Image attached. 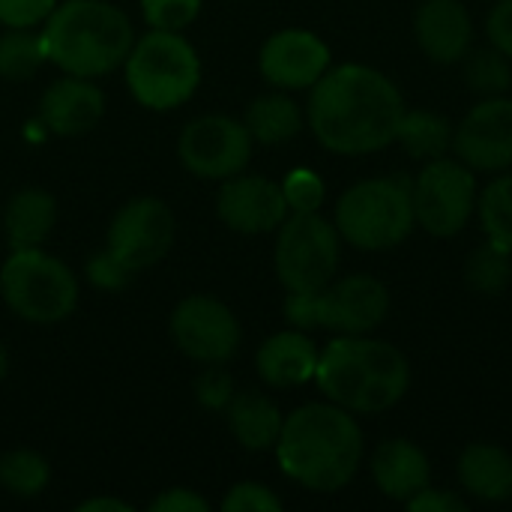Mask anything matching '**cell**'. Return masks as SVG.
I'll return each instance as SVG.
<instances>
[{"label": "cell", "mask_w": 512, "mask_h": 512, "mask_svg": "<svg viewBox=\"0 0 512 512\" xmlns=\"http://www.w3.org/2000/svg\"><path fill=\"white\" fill-rule=\"evenodd\" d=\"M405 102L399 87L372 66L345 63L312 84L309 126L315 138L345 156H360L396 141Z\"/></svg>", "instance_id": "6da1fadb"}, {"label": "cell", "mask_w": 512, "mask_h": 512, "mask_svg": "<svg viewBox=\"0 0 512 512\" xmlns=\"http://www.w3.org/2000/svg\"><path fill=\"white\" fill-rule=\"evenodd\" d=\"M276 456L294 483L339 492L363 462V432L339 405H303L282 423Z\"/></svg>", "instance_id": "7a4b0ae2"}, {"label": "cell", "mask_w": 512, "mask_h": 512, "mask_svg": "<svg viewBox=\"0 0 512 512\" xmlns=\"http://www.w3.org/2000/svg\"><path fill=\"white\" fill-rule=\"evenodd\" d=\"M315 381L330 402L357 414H381L402 402L411 384L405 354L378 339L342 336L318 354Z\"/></svg>", "instance_id": "3957f363"}, {"label": "cell", "mask_w": 512, "mask_h": 512, "mask_svg": "<svg viewBox=\"0 0 512 512\" xmlns=\"http://www.w3.org/2000/svg\"><path fill=\"white\" fill-rule=\"evenodd\" d=\"M39 36L45 57L78 78L105 75L132 51L129 18L105 0H66L54 6Z\"/></svg>", "instance_id": "277c9868"}, {"label": "cell", "mask_w": 512, "mask_h": 512, "mask_svg": "<svg viewBox=\"0 0 512 512\" xmlns=\"http://www.w3.org/2000/svg\"><path fill=\"white\" fill-rule=\"evenodd\" d=\"M414 222V183L408 174L363 180L351 186L336 207L339 234L363 252L399 246Z\"/></svg>", "instance_id": "5b68a950"}, {"label": "cell", "mask_w": 512, "mask_h": 512, "mask_svg": "<svg viewBox=\"0 0 512 512\" xmlns=\"http://www.w3.org/2000/svg\"><path fill=\"white\" fill-rule=\"evenodd\" d=\"M126 81L141 105L153 111L177 108L195 93L201 60L180 33L153 30L126 54Z\"/></svg>", "instance_id": "8992f818"}, {"label": "cell", "mask_w": 512, "mask_h": 512, "mask_svg": "<svg viewBox=\"0 0 512 512\" xmlns=\"http://www.w3.org/2000/svg\"><path fill=\"white\" fill-rule=\"evenodd\" d=\"M390 312V291L375 276H348L336 285H324L315 294H297L285 300V315L294 327H324L345 336H363L384 324Z\"/></svg>", "instance_id": "52a82bcc"}, {"label": "cell", "mask_w": 512, "mask_h": 512, "mask_svg": "<svg viewBox=\"0 0 512 512\" xmlns=\"http://www.w3.org/2000/svg\"><path fill=\"white\" fill-rule=\"evenodd\" d=\"M6 306L30 324H57L78 303V282L69 267L39 249H15L0 270Z\"/></svg>", "instance_id": "ba28073f"}, {"label": "cell", "mask_w": 512, "mask_h": 512, "mask_svg": "<svg viewBox=\"0 0 512 512\" xmlns=\"http://www.w3.org/2000/svg\"><path fill=\"white\" fill-rule=\"evenodd\" d=\"M339 267V231L315 213H294L279 225L276 273L288 291L315 294L333 282Z\"/></svg>", "instance_id": "9c48e42d"}, {"label": "cell", "mask_w": 512, "mask_h": 512, "mask_svg": "<svg viewBox=\"0 0 512 512\" xmlns=\"http://www.w3.org/2000/svg\"><path fill=\"white\" fill-rule=\"evenodd\" d=\"M477 183L465 162L432 159L414 180V216L435 237L459 234L474 210Z\"/></svg>", "instance_id": "30bf717a"}, {"label": "cell", "mask_w": 512, "mask_h": 512, "mask_svg": "<svg viewBox=\"0 0 512 512\" xmlns=\"http://www.w3.org/2000/svg\"><path fill=\"white\" fill-rule=\"evenodd\" d=\"M177 150L183 165L198 177H234L246 168L252 156V135L246 123L222 114H207L183 129Z\"/></svg>", "instance_id": "8fae6325"}, {"label": "cell", "mask_w": 512, "mask_h": 512, "mask_svg": "<svg viewBox=\"0 0 512 512\" xmlns=\"http://www.w3.org/2000/svg\"><path fill=\"white\" fill-rule=\"evenodd\" d=\"M174 240V213L159 198H135L108 228V252L126 270H144L162 261Z\"/></svg>", "instance_id": "7c38bea8"}, {"label": "cell", "mask_w": 512, "mask_h": 512, "mask_svg": "<svg viewBox=\"0 0 512 512\" xmlns=\"http://www.w3.org/2000/svg\"><path fill=\"white\" fill-rule=\"evenodd\" d=\"M177 348L198 363H225L237 354L240 324L234 312L213 297H186L171 315Z\"/></svg>", "instance_id": "4fadbf2b"}, {"label": "cell", "mask_w": 512, "mask_h": 512, "mask_svg": "<svg viewBox=\"0 0 512 512\" xmlns=\"http://www.w3.org/2000/svg\"><path fill=\"white\" fill-rule=\"evenodd\" d=\"M453 147L468 168L504 171L512 165V102L489 96L456 129Z\"/></svg>", "instance_id": "5bb4252c"}, {"label": "cell", "mask_w": 512, "mask_h": 512, "mask_svg": "<svg viewBox=\"0 0 512 512\" xmlns=\"http://www.w3.org/2000/svg\"><path fill=\"white\" fill-rule=\"evenodd\" d=\"M219 219L240 234H264L288 219V201L279 183L267 177H234L216 201Z\"/></svg>", "instance_id": "9a60e30c"}, {"label": "cell", "mask_w": 512, "mask_h": 512, "mask_svg": "<svg viewBox=\"0 0 512 512\" xmlns=\"http://www.w3.org/2000/svg\"><path fill=\"white\" fill-rule=\"evenodd\" d=\"M330 66V48L309 30H279L261 48V72L285 90L312 87Z\"/></svg>", "instance_id": "2e32d148"}, {"label": "cell", "mask_w": 512, "mask_h": 512, "mask_svg": "<svg viewBox=\"0 0 512 512\" xmlns=\"http://www.w3.org/2000/svg\"><path fill=\"white\" fill-rule=\"evenodd\" d=\"M102 108V90L78 75L54 81L42 93V123L54 135H84L99 123Z\"/></svg>", "instance_id": "e0dca14e"}, {"label": "cell", "mask_w": 512, "mask_h": 512, "mask_svg": "<svg viewBox=\"0 0 512 512\" xmlns=\"http://www.w3.org/2000/svg\"><path fill=\"white\" fill-rule=\"evenodd\" d=\"M471 33V15L459 0H426L417 12V42L435 63L462 60Z\"/></svg>", "instance_id": "ac0fdd59"}, {"label": "cell", "mask_w": 512, "mask_h": 512, "mask_svg": "<svg viewBox=\"0 0 512 512\" xmlns=\"http://www.w3.org/2000/svg\"><path fill=\"white\" fill-rule=\"evenodd\" d=\"M372 474H375V483L378 489L393 498V501H411L417 492H423L432 480V471H429V459L420 447H414L411 441H384L378 450H375V459H372Z\"/></svg>", "instance_id": "d6986e66"}, {"label": "cell", "mask_w": 512, "mask_h": 512, "mask_svg": "<svg viewBox=\"0 0 512 512\" xmlns=\"http://www.w3.org/2000/svg\"><path fill=\"white\" fill-rule=\"evenodd\" d=\"M318 351L309 336L288 330L270 336L258 351V375L270 387H300L315 378Z\"/></svg>", "instance_id": "ffe728a7"}, {"label": "cell", "mask_w": 512, "mask_h": 512, "mask_svg": "<svg viewBox=\"0 0 512 512\" xmlns=\"http://www.w3.org/2000/svg\"><path fill=\"white\" fill-rule=\"evenodd\" d=\"M462 486L480 501H507L512 495V459L495 444H474L459 459Z\"/></svg>", "instance_id": "44dd1931"}, {"label": "cell", "mask_w": 512, "mask_h": 512, "mask_svg": "<svg viewBox=\"0 0 512 512\" xmlns=\"http://www.w3.org/2000/svg\"><path fill=\"white\" fill-rule=\"evenodd\" d=\"M54 198L42 189H24L6 204V237L12 249H39L54 228Z\"/></svg>", "instance_id": "7402d4cb"}, {"label": "cell", "mask_w": 512, "mask_h": 512, "mask_svg": "<svg viewBox=\"0 0 512 512\" xmlns=\"http://www.w3.org/2000/svg\"><path fill=\"white\" fill-rule=\"evenodd\" d=\"M228 423H231L234 438L246 450H267V447H276L285 420L267 396L240 393L228 402Z\"/></svg>", "instance_id": "603a6c76"}, {"label": "cell", "mask_w": 512, "mask_h": 512, "mask_svg": "<svg viewBox=\"0 0 512 512\" xmlns=\"http://www.w3.org/2000/svg\"><path fill=\"white\" fill-rule=\"evenodd\" d=\"M303 126L300 108L288 96H261L246 111V129L261 144H282L291 141Z\"/></svg>", "instance_id": "cb8c5ba5"}, {"label": "cell", "mask_w": 512, "mask_h": 512, "mask_svg": "<svg viewBox=\"0 0 512 512\" xmlns=\"http://www.w3.org/2000/svg\"><path fill=\"white\" fill-rule=\"evenodd\" d=\"M396 141H402V147L423 162L441 159L447 153V147L453 144V132L447 117L432 114V111H405Z\"/></svg>", "instance_id": "d4e9b609"}, {"label": "cell", "mask_w": 512, "mask_h": 512, "mask_svg": "<svg viewBox=\"0 0 512 512\" xmlns=\"http://www.w3.org/2000/svg\"><path fill=\"white\" fill-rule=\"evenodd\" d=\"M512 252L498 246V243H486V246H477L465 264V282L477 291V294H486V297H495L501 294L512 279Z\"/></svg>", "instance_id": "484cf974"}, {"label": "cell", "mask_w": 512, "mask_h": 512, "mask_svg": "<svg viewBox=\"0 0 512 512\" xmlns=\"http://www.w3.org/2000/svg\"><path fill=\"white\" fill-rule=\"evenodd\" d=\"M45 60L48 57H45V48H42V36L27 33V27H9L0 36V75L3 78L24 81Z\"/></svg>", "instance_id": "4316f807"}, {"label": "cell", "mask_w": 512, "mask_h": 512, "mask_svg": "<svg viewBox=\"0 0 512 512\" xmlns=\"http://www.w3.org/2000/svg\"><path fill=\"white\" fill-rule=\"evenodd\" d=\"M480 222L492 243L512 252V174L492 180L480 198Z\"/></svg>", "instance_id": "83f0119b"}, {"label": "cell", "mask_w": 512, "mask_h": 512, "mask_svg": "<svg viewBox=\"0 0 512 512\" xmlns=\"http://www.w3.org/2000/svg\"><path fill=\"white\" fill-rule=\"evenodd\" d=\"M465 84H468V90H474L480 96L507 93L512 84V69L507 54L498 51V48L474 51L468 57V63H465Z\"/></svg>", "instance_id": "f1b7e54d"}, {"label": "cell", "mask_w": 512, "mask_h": 512, "mask_svg": "<svg viewBox=\"0 0 512 512\" xmlns=\"http://www.w3.org/2000/svg\"><path fill=\"white\" fill-rule=\"evenodd\" d=\"M0 483L18 498H33L48 486V462L39 453L15 450L0 459Z\"/></svg>", "instance_id": "f546056e"}, {"label": "cell", "mask_w": 512, "mask_h": 512, "mask_svg": "<svg viewBox=\"0 0 512 512\" xmlns=\"http://www.w3.org/2000/svg\"><path fill=\"white\" fill-rule=\"evenodd\" d=\"M141 9L153 30L177 33L198 18L201 0H141Z\"/></svg>", "instance_id": "4dcf8cb0"}, {"label": "cell", "mask_w": 512, "mask_h": 512, "mask_svg": "<svg viewBox=\"0 0 512 512\" xmlns=\"http://www.w3.org/2000/svg\"><path fill=\"white\" fill-rule=\"evenodd\" d=\"M282 192H285V201L294 213H315L324 204V183L309 168L291 171L288 180L282 183Z\"/></svg>", "instance_id": "1f68e13d"}, {"label": "cell", "mask_w": 512, "mask_h": 512, "mask_svg": "<svg viewBox=\"0 0 512 512\" xmlns=\"http://www.w3.org/2000/svg\"><path fill=\"white\" fill-rule=\"evenodd\" d=\"M225 512H279L282 501L261 483H240L222 501Z\"/></svg>", "instance_id": "d6a6232c"}, {"label": "cell", "mask_w": 512, "mask_h": 512, "mask_svg": "<svg viewBox=\"0 0 512 512\" xmlns=\"http://www.w3.org/2000/svg\"><path fill=\"white\" fill-rule=\"evenodd\" d=\"M57 0H0V21L6 27H33L54 12Z\"/></svg>", "instance_id": "836d02e7"}, {"label": "cell", "mask_w": 512, "mask_h": 512, "mask_svg": "<svg viewBox=\"0 0 512 512\" xmlns=\"http://www.w3.org/2000/svg\"><path fill=\"white\" fill-rule=\"evenodd\" d=\"M87 276H90V282H93V285L114 291V288H123V285L129 282L132 270H126V267H123V264H120V261L105 249L102 255H96V258L87 264Z\"/></svg>", "instance_id": "e575fe53"}, {"label": "cell", "mask_w": 512, "mask_h": 512, "mask_svg": "<svg viewBox=\"0 0 512 512\" xmlns=\"http://www.w3.org/2000/svg\"><path fill=\"white\" fill-rule=\"evenodd\" d=\"M195 390H198L201 405H207V408H225V405L234 399L231 378H228L222 369H210V372H204V375L198 378Z\"/></svg>", "instance_id": "d590c367"}, {"label": "cell", "mask_w": 512, "mask_h": 512, "mask_svg": "<svg viewBox=\"0 0 512 512\" xmlns=\"http://www.w3.org/2000/svg\"><path fill=\"white\" fill-rule=\"evenodd\" d=\"M411 512H465V501L453 492H441V489H423L408 501Z\"/></svg>", "instance_id": "8d00e7d4"}, {"label": "cell", "mask_w": 512, "mask_h": 512, "mask_svg": "<svg viewBox=\"0 0 512 512\" xmlns=\"http://www.w3.org/2000/svg\"><path fill=\"white\" fill-rule=\"evenodd\" d=\"M489 39L498 51H504L507 57H512V0H501L492 15H489Z\"/></svg>", "instance_id": "74e56055"}, {"label": "cell", "mask_w": 512, "mask_h": 512, "mask_svg": "<svg viewBox=\"0 0 512 512\" xmlns=\"http://www.w3.org/2000/svg\"><path fill=\"white\" fill-rule=\"evenodd\" d=\"M153 512H207L210 504L204 498H198L195 492L189 489H171L165 495H159L153 504H150Z\"/></svg>", "instance_id": "f35d334b"}, {"label": "cell", "mask_w": 512, "mask_h": 512, "mask_svg": "<svg viewBox=\"0 0 512 512\" xmlns=\"http://www.w3.org/2000/svg\"><path fill=\"white\" fill-rule=\"evenodd\" d=\"M78 512H132V504L117 501V498H93L78 504Z\"/></svg>", "instance_id": "ab89813d"}, {"label": "cell", "mask_w": 512, "mask_h": 512, "mask_svg": "<svg viewBox=\"0 0 512 512\" xmlns=\"http://www.w3.org/2000/svg\"><path fill=\"white\" fill-rule=\"evenodd\" d=\"M6 369H9V360H6V351H3V345H0V381L6 378Z\"/></svg>", "instance_id": "60d3db41"}]
</instances>
